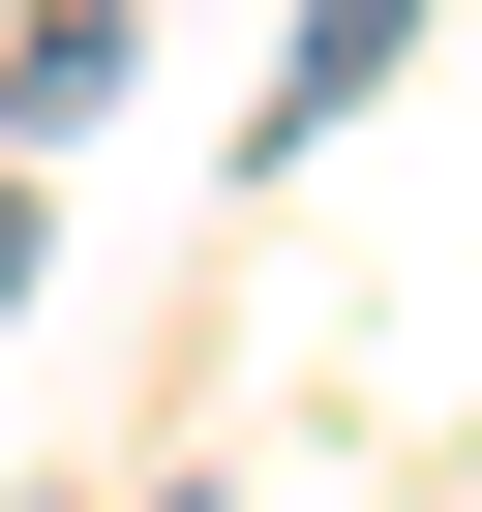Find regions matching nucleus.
I'll return each mask as SVG.
<instances>
[{
    "label": "nucleus",
    "mask_w": 482,
    "mask_h": 512,
    "mask_svg": "<svg viewBox=\"0 0 482 512\" xmlns=\"http://www.w3.org/2000/svg\"><path fill=\"white\" fill-rule=\"evenodd\" d=\"M91 91H121V0H0V151H61Z\"/></svg>",
    "instance_id": "1"
},
{
    "label": "nucleus",
    "mask_w": 482,
    "mask_h": 512,
    "mask_svg": "<svg viewBox=\"0 0 482 512\" xmlns=\"http://www.w3.org/2000/svg\"><path fill=\"white\" fill-rule=\"evenodd\" d=\"M392 31H422V0H302V61H272V151H332V121L392 91Z\"/></svg>",
    "instance_id": "2"
},
{
    "label": "nucleus",
    "mask_w": 482,
    "mask_h": 512,
    "mask_svg": "<svg viewBox=\"0 0 482 512\" xmlns=\"http://www.w3.org/2000/svg\"><path fill=\"white\" fill-rule=\"evenodd\" d=\"M0 272H31V181H0Z\"/></svg>",
    "instance_id": "3"
}]
</instances>
